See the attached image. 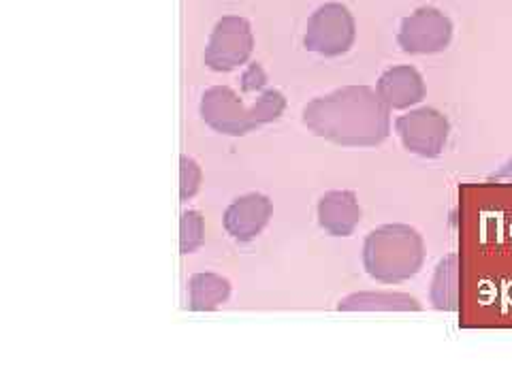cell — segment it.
Segmentation results:
<instances>
[{
  "label": "cell",
  "instance_id": "obj_2",
  "mask_svg": "<svg viewBox=\"0 0 512 384\" xmlns=\"http://www.w3.org/2000/svg\"><path fill=\"white\" fill-rule=\"evenodd\" d=\"M423 261V237L408 224H384L367 235L363 244L367 274L382 284H399L414 278Z\"/></svg>",
  "mask_w": 512,
  "mask_h": 384
},
{
  "label": "cell",
  "instance_id": "obj_1",
  "mask_svg": "<svg viewBox=\"0 0 512 384\" xmlns=\"http://www.w3.org/2000/svg\"><path fill=\"white\" fill-rule=\"evenodd\" d=\"M389 107L370 86H346L318 96L303 109V124L316 137L346 148L378 146L389 137Z\"/></svg>",
  "mask_w": 512,
  "mask_h": 384
},
{
  "label": "cell",
  "instance_id": "obj_3",
  "mask_svg": "<svg viewBox=\"0 0 512 384\" xmlns=\"http://www.w3.org/2000/svg\"><path fill=\"white\" fill-rule=\"evenodd\" d=\"M286 99L280 90H265L250 107L227 86H214L203 94L201 118L216 133L239 137L282 116Z\"/></svg>",
  "mask_w": 512,
  "mask_h": 384
},
{
  "label": "cell",
  "instance_id": "obj_4",
  "mask_svg": "<svg viewBox=\"0 0 512 384\" xmlns=\"http://www.w3.org/2000/svg\"><path fill=\"white\" fill-rule=\"evenodd\" d=\"M355 41V20L340 3H327L318 7L308 20L303 43L310 52L320 56H340L350 50Z\"/></svg>",
  "mask_w": 512,
  "mask_h": 384
},
{
  "label": "cell",
  "instance_id": "obj_13",
  "mask_svg": "<svg viewBox=\"0 0 512 384\" xmlns=\"http://www.w3.org/2000/svg\"><path fill=\"white\" fill-rule=\"evenodd\" d=\"M459 256L448 254L436 267L431 280V303L444 312H455L459 308Z\"/></svg>",
  "mask_w": 512,
  "mask_h": 384
},
{
  "label": "cell",
  "instance_id": "obj_8",
  "mask_svg": "<svg viewBox=\"0 0 512 384\" xmlns=\"http://www.w3.org/2000/svg\"><path fill=\"white\" fill-rule=\"evenodd\" d=\"M271 201L259 192L235 199L224 212V229L237 242H250L259 235L271 218Z\"/></svg>",
  "mask_w": 512,
  "mask_h": 384
},
{
  "label": "cell",
  "instance_id": "obj_9",
  "mask_svg": "<svg viewBox=\"0 0 512 384\" xmlns=\"http://www.w3.org/2000/svg\"><path fill=\"white\" fill-rule=\"evenodd\" d=\"M361 220V207L355 192L333 190L318 201V222L327 233L346 237L357 229Z\"/></svg>",
  "mask_w": 512,
  "mask_h": 384
},
{
  "label": "cell",
  "instance_id": "obj_7",
  "mask_svg": "<svg viewBox=\"0 0 512 384\" xmlns=\"http://www.w3.org/2000/svg\"><path fill=\"white\" fill-rule=\"evenodd\" d=\"M451 35V20L434 7H423L402 22L397 41L404 52L434 54L444 50L448 41H451Z\"/></svg>",
  "mask_w": 512,
  "mask_h": 384
},
{
  "label": "cell",
  "instance_id": "obj_12",
  "mask_svg": "<svg viewBox=\"0 0 512 384\" xmlns=\"http://www.w3.org/2000/svg\"><path fill=\"white\" fill-rule=\"evenodd\" d=\"M231 295V284L218 274H195L188 282V306L195 312L216 310Z\"/></svg>",
  "mask_w": 512,
  "mask_h": 384
},
{
  "label": "cell",
  "instance_id": "obj_14",
  "mask_svg": "<svg viewBox=\"0 0 512 384\" xmlns=\"http://www.w3.org/2000/svg\"><path fill=\"white\" fill-rule=\"evenodd\" d=\"M205 242V222L203 216L195 210L182 214L180 222V250L182 254H190L203 246Z\"/></svg>",
  "mask_w": 512,
  "mask_h": 384
},
{
  "label": "cell",
  "instance_id": "obj_6",
  "mask_svg": "<svg viewBox=\"0 0 512 384\" xmlns=\"http://www.w3.org/2000/svg\"><path fill=\"white\" fill-rule=\"evenodd\" d=\"M395 131L402 139L404 148L412 154H419L423 158H436L442 154L446 141H448V120L440 111L431 107L414 109L406 116H399L395 122Z\"/></svg>",
  "mask_w": 512,
  "mask_h": 384
},
{
  "label": "cell",
  "instance_id": "obj_11",
  "mask_svg": "<svg viewBox=\"0 0 512 384\" xmlns=\"http://www.w3.org/2000/svg\"><path fill=\"white\" fill-rule=\"evenodd\" d=\"M344 312H416L421 303L406 293H355L338 303Z\"/></svg>",
  "mask_w": 512,
  "mask_h": 384
},
{
  "label": "cell",
  "instance_id": "obj_5",
  "mask_svg": "<svg viewBox=\"0 0 512 384\" xmlns=\"http://www.w3.org/2000/svg\"><path fill=\"white\" fill-rule=\"evenodd\" d=\"M252 47L254 37L248 20L227 15L212 30L210 43L205 47V64L212 71H233L250 58Z\"/></svg>",
  "mask_w": 512,
  "mask_h": 384
},
{
  "label": "cell",
  "instance_id": "obj_10",
  "mask_svg": "<svg viewBox=\"0 0 512 384\" xmlns=\"http://www.w3.org/2000/svg\"><path fill=\"white\" fill-rule=\"evenodd\" d=\"M380 99L389 109H408L423 101L425 84L421 73L412 67H393L378 79Z\"/></svg>",
  "mask_w": 512,
  "mask_h": 384
},
{
  "label": "cell",
  "instance_id": "obj_15",
  "mask_svg": "<svg viewBox=\"0 0 512 384\" xmlns=\"http://www.w3.org/2000/svg\"><path fill=\"white\" fill-rule=\"evenodd\" d=\"M180 165V197L182 201H188L197 195L201 186V167L186 154L180 158Z\"/></svg>",
  "mask_w": 512,
  "mask_h": 384
},
{
  "label": "cell",
  "instance_id": "obj_16",
  "mask_svg": "<svg viewBox=\"0 0 512 384\" xmlns=\"http://www.w3.org/2000/svg\"><path fill=\"white\" fill-rule=\"evenodd\" d=\"M265 82H267V75H265V71H263V67H261L259 62L250 64V67H248L246 73H244V77H242L244 92H256V90H261V88L265 86Z\"/></svg>",
  "mask_w": 512,
  "mask_h": 384
}]
</instances>
